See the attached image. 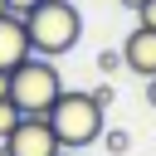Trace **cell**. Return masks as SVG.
Wrapping results in <instances>:
<instances>
[{"instance_id": "8", "label": "cell", "mask_w": 156, "mask_h": 156, "mask_svg": "<svg viewBox=\"0 0 156 156\" xmlns=\"http://www.w3.org/2000/svg\"><path fill=\"white\" fill-rule=\"evenodd\" d=\"M20 117H24V112H20V107H15L10 98H0V141H5L10 132H15V122H20Z\"/></svg>"}, {"instance_id": "14", "label": "cell", "mask_w": 156, "mask_h": 156, "mask_svg": "<svg viewBox=\"0 0 156 156\" xmlns=\"http://www.w3.org/2000/svg\"><path fill=\"white\" fill-rule=\"evenodd\" d=\"M0 98H10V73L0 68Z\"/></svg>"}, {"instance_id": "15", "label": "cell", "mask_w": 156, "mask_h": 156, "mask_svg": "<svg viewBox=\"0 0 156 156\" xmlns=\"http://www.w3.org/2000/svg\"><path fill=\"white\" fill-rule=\"evenodd\" d=\"M117 5H122V10H136V5H141V0H117Z\"/></svg>"}, {"instance_id": "5", "label": "cell", "mask_w": 156, "mask_h": 156, "mask_svg": "<svg viewBox=\"0 0 156 156\" xmlns=\"http://www.w3.org/2000/svg\"><path fill=\"white\" fill-rule=\"evenodd\" d=\"M122 68H132L136 78H151V73H156V29L136 24V29L122 39Z\"/></svg>"}, {"instance_id": "12", "label": "cell", "mask_w": 156, "mask_h": 156, "mask_svg": "<svg viewBox=\"0 0 156 156\" xmlns=\"http://www.w3.org/2000/svg\"><path fill=\"white\" fill-rule=\"evenodd\" d=\"M34 5H39V0H5V10H10V15H20V20H24Z\"/></svg>"}, {"instance_id": "18", "label": "cell", "mask_w": 156, "mask_h": 156, "mask_svg": "<svg viewBox=\"0 0 156 156\" xmlns=\"http://www.w3.org/2000/svg\"><path fill=\"white\" fill-rule=\"evenodd\" d=\"M58 156H73V151H58Z\"/></svg>"}, {"instance_id": "1", "label": "cell", "mask_w": 156, "mask_h": 156, "mask_svg": "<svg viewBox=\"0 0 156 156\" xmlns=\"http://www.w3.org/2000/svg\"><path fill=\"white\" fill-rule=\"evenodd\" d=\"M24 34H29V49L39 58H63L73 54V44L83 39V15L78 5L68 0H39L29 15H24Z\"/></svg>"}, {"instance_id": "11", "label": "cell", "mask_w": 156, "mask_h": 156, "mask_svg": "<svg viewBox=\"0 0 156 156\" xmlns=\"http://www.w3.org/2000/svg\"><path fill=\"white\" fill-rule=\"evenodd\" d=\"M93 98H98V107H112V98H117V88H112V83H98V88H93Z\"/></svg>"}, {"instance_id": "17", "label": "cell", "mask_w": 156, "mask_h": 156, "mask_svg": "<svg viewBox=\"0 0 156 156\" xmlns=\"http://www.w3.org/2000/svg\"><path fill=\"white\" fill-rule=\"evenodd\" d=\"M0 15H10V10H5V0H0Z\"/></svg>"}, {"instance_id": "3", "label": "cell", "mask_w": 156, "mask_h": 156, "mask_svg": "<svg viewBox=\"0 0 156 156\" xmlns=\"http://www.w3.org/2000/svg\"><path fill=\"white\" fill-rule=\"evenodd\" d=\"M58 93H63V78H58L54 58L29 54L20 68H10V102L20 112H49Z\"/></svg>"}, {"instance_id": "16", "label": "cell", "mask_w": 156, "mask_h": 156, "mask_svg": "<svg viewBox=\"0 0 156 156\" xmlns=\"http://www.w3.org/2000/svg\"><path fill=\"white\" fill-rule=\"evenodd\" d=\"M0 156H10V146H5V141H0Z\"/></svg>"}, {"instance_id": "7", "label": "cell", "mask_w": 156, "mask_h": 156, "mask_svg": "<svg viewBox=\"0 0 156 156\" xmlns=\"http://www.w3.org/2000/svg\"><path fill=\"white\" fill-rule=\"evenodd\" d=\"M102 146H107V156H127L132 151V136L122 127H112V132H102Z\"/></svg>"}, {"instance_id": "4", "label": "cell", "mask_w": 156, "mask_h": 156, "mask_svg": "<svg viewBox=\"0 0 156 156\" xmlns=\"http://www.w3.org/2000/svg\"><path fill=\"white\" fill-rule=\"evenodd\" d=\"M5 146H10V156H58V151H63L44 112H24V117L15 122V132L5 136Z\"/></svg>"}, {"instance_id": "13", "label": "cell", "mask_w": 156, "mask_h": 156, "mask_svg": "<svg viewBox=\"0 0 156 156\" xmlns=\"http://www.w3.org/2000/svg\"><path fill=\"white\" fill-rule=\"evenodd\" d=\"M141 93H146V102H151V107H156V73H151V78H146V83H141Z\"/></svg>"}, {"instance_id": "2", "label": "cell", "mask_w": 156, "mask_h": 156, "mask_svg": "<svg viewBox=\"0 0 156 156\" xmlns=\"http://www.w3.org/2000/svg\"><path fill=\"white\" fill-rule=\"evenodd\" d=\"M102 112H107V107H98L93 93L63 88L44 117H49V127H54V136H58L63 151H83V146H93V141L102 136Z\"/></svg>"}, {"instance_id": "6", "label": "cell", "mask_w": 156, "mask_h": 156, "mask_svg": "<svg viewBox=\"0 0 156 156\" xmlns=\"http://www.w3.org/2000/svg\"><path fill=\"white\" fill-rule=\"evenodd\" d=\"M29 54H34V49H29L24 20H20V15H0V68L10 73V68H20Z\"/></svg>"}, {"instance_id": "9", "label": "cell", "mask_w": 156, "mask_h": 156, "mask_svg": "<svg viewBox=\"0 0 156 156\" xmlns=\"http://www.w3.org/2000/svg\"><path fill=\"white\" fill-rule=\"evenodd\" d=\"M117 68H122V49H102V54H98V73H102V78H112Z\"/></svg>"}, {"instance_id": "10", "label": "cell", "mask_w": 156, "mask_h": 156, "mask_svg": "<svg viewBox=\"0 0 156 156\" xmlns=\"http://www.w3.org/2000/svg\"><path fill=\"white\" fill-rule=\"evenodd\" d=\"M136 24L156 29V0H141V5H136Z\"/></svg>"}]
</instances>
